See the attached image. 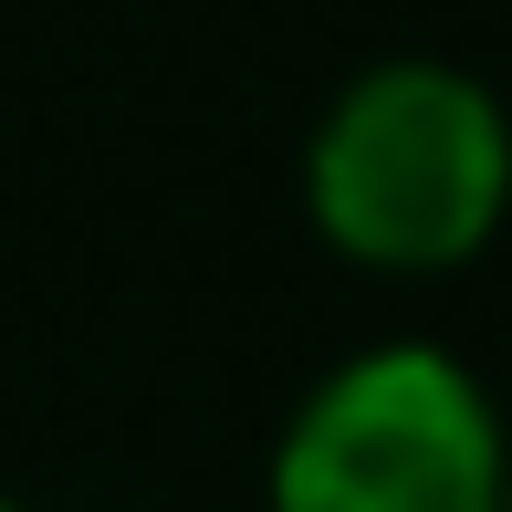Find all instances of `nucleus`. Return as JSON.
I'll use <instances>...</instances> for the list:
<instances>
[{"label": "nucleus", "instance_id": "1", "mask_svg": "<svg viewBox=\"0 0 512 512\" xmlns=\"http://www.w3.org/2000/svg\"><path fill=\"white\" fill-rule=\"evenodd\" d=\"M304 209L366 272H450L512 209V115L460 63H377L324 105Z\"/></svg>", "mask_w": 512, "mask_h": 512}, {"label": "nucleus", "instance_id": "2", "mask_svg": "<svg viewBox=\"0 0 512 512\" xmlns=\"http://www.w3.org/2000/svg\"><path fill=\"white\" fill-rule=\"evenodd\" d=\"M502 481L492 387L439 345L345 356L272 450V512H502Z\"/></svg>", "mask_w": 512, "mask_h": 512}, {"label": "nucleus", "instance_id": "3", "mask_svg": "<svg viewBox=\"0 0 512 512\" xmlns=\"http://www.w3.org/2000/svg\"><path fill=\"white\" fill-rule=\"evenodd\" d=\"M502 512H512V481H502Z\"/></svg>", "mask_w": 512, "mask_h": 512}, {"label": "nucleus", "instance_id": "4", "mask_svg": "<svg viewBox=\"0 0 512 512\" xmlns=\"http://www.w3.org/2000/svg\"><path fill=\"white\" fill-rule=\"evenodd\" d=\"M0 512H21V502H0Z\"/></svg>", "mask_w": 512, "mask_h": 512}]
</instances>
